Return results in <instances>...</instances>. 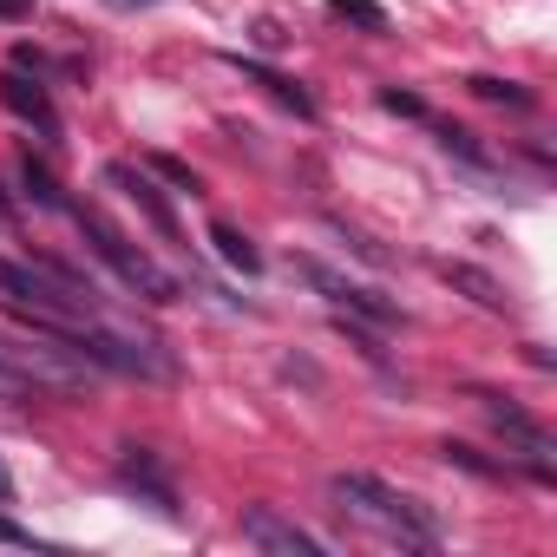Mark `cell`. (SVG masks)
I'll use <instances>...</instances> for the list:
<instances>
[{"mask_svg": "<svg viewBox=\"0 0 557 557\" xmlns=\"http://www.w3.org/2000/svg\"><path fill=\"white\" fill-rule=\"evenodd\" d=\"M329 14H335V21H355V27H368V34H387V14L374 8V0H329Z\"/></svg>", "mask_w": 557, "mask_h": 557, "instance_id": "cell-13", "label": "cell"}, {"mask_svg": "<svg viewBox=\"0 0 557 557\" xmlns=\"http://www.w3.org/2000/svg\"><path fill=\"white\" fill-rule=\"evenodd\" d=\"M14 498V479H8V466H0V505H8Z\"/></svg>", "mask_w": 557, "mask_h": 557, "instance_id": "cell-19", "label": "cell"}, {"mask_svg": "<svg viewBox=\"0 0 557 557\" xmlns=\"http://www.w3.org/2000/svg\"><path fill=\"white\" fill-rule=\"evenodd\" d=\"M21 184H27V197H34L40 210H66V197H60V184H53V171H47V164H34V151L21 158Z\"/></svg>", "mask_w": 557, "mask_h": 557, "instance_id": "cell-11", "label": "cell"}, {"mask_svg": "<svg viewBox=\"0 0 557 557\" xmlns=\"http://www.w3.org/2000/svg\"><path fill=\"white\" fill-rule=\"evenodd\" d=\"M223 60H230V66H236V73H243V79H256V86H262V92H269V99H283V106H289V112H302V119H309V112H315V99H309V92H302V86H296V79H283V73H269V66H256V60H243V53H223Z\"/></svg>", "mask_w": 557, "mask_h": 557, "instance_id": "cell-8", "label": "cell"}, {"mask_svg": "<svg viewBox=\"0 0 557 557\" xmlns=\"http://www.w3.org/2000/svg\"><path fill=\"white\" fill-rule=\"evenodd\" d=\"M0 106L21 112L27 125H40V138H47V145H60V112H53V99H47V86H40V79L8 73V79H0Z\"/></svg>", "mask_w": 557, "mask_h": 557, "instance_id": "cell-5", "label": "cell"}, {"mask_svg": "<svg viewBox=\"0 0 557 557\" xmlns=\"http://www.w3.org/2000/svg\"><path fill=\"white\" fill-rule=\"evenodd\" d=\"M289 269L302 275V283H309V289H322V296H329L335 309H348V315H361V322H374V329H394V322H400V309H394V302H381L374 289H361V283H348V275H342V269H329V262H315V256H296Z\"/></svg>", "mask_w": 557, "mask_h": 557, "instance_id": "cell-3", "label": "cell"}, {"mask_svg": "<svg viewBox=\"0 0 557 557\" xmlns=\"http://www.w3.org/2000/svg\"><path fill=\"white\" fill-rule=\"evenodd\" d=\"M112 8H151V0H112Z\"/></svg>", "mask_w": 557, "mask_h": 557, "instance_id": "cell-20", "label": "cell"}, {"mask_svg": "<svg viewBox=\"0 0 557 557\" xmlns=\"http://www.w3.org/2000/svg\"><path fill=\"white\" fill-rule=\"evenodd\" d=\"M145 171H158V177H164V184H177L184 197H203V177H197L184 158H164V151H151V158H145Z\"/></svg>", "mask_w": 557, "mask_h": 557, "instance_id": "cell-12", "label": "cell"}, {"mask_svg": "<svg viewBox=\"0 0 557 557\" xmlns=\"http://www.w3.org/2000/svg\"><path fill=\"white\" fill-rule=\"evenodd\" d=\"M0 544H34V531H27V524H14V518H0Z\"/></svg>", "mask_w": 557, "mask_h": 557, "instance_id": "cell-17", "label": "cell"}, {"mask_svg": "<svg viewBox=\"0 0 557 557\" xmlns=\"http://www.w3.org/2000/svg\"><path fill=\"white\" fill-rule=\"evenodd\" d=\"M0 21H34V0H0Z\"/></svg>", "mask_w": 557, "mask_h": 557, "instance_id": "cell-18", "label": "cell"}, {"mask_svg": "<svg viewBox=\"0 0 557 557\" xmlns=\"http://www.w3.org/2000/svg\"><path fill=\"white\" fill-rule=\"evenodd\" d=\"M440 145H446V151H459V158H466L472 171H485V164H492V158L479 151V138H472L466 125H440Z\"/></svg>", "mask_w": 557, "mask_h": 557, "instance_id": "cell-15", "label": "cell"}, {"mask_svg": "<svg viewBox=\"0 0 557 557\" xmlns=\"http://www.w3.org/2000/svg\"><path fill=\"white\" fill-rule=\"evenodd\" d=\"M466 86H472L479 99H492V106H518V112L531 106V92H524V86H511V79H485V73H472Z\"/></svg>", "mask_w": 557, "mask_h": 557, "instance_id": "cell-14", "label": "cell"}, {"mask_svg": "<svg viewBox=\"0 0 557 557\" xmlns=\"http://www.w3.org/2000/svg\"><path fill=\"white\" fill-rule=\"evenodd\" d=\"M106 184H119V190H125V197H132V203H138V210H145V216H151V223H158V230L177 243V216H171L164 190H158L145 171H132V164H106Z\"/></svg>", "mask_w": 557, "mask_h": 557, "instance_id": "cell-6", "label": "cell"}, {"mask_svg": "<svg viewBox=\"0 0 557 557\" xmlns=\"http://www.w3.org/2000/svg\"><path fill=\"white\" fill-rule=\"evenodd\" d=\"M381 106H387V112H400V119H426V106H420L413 92H381Z\"/></svg>", "mask_w": 557, "mask_h": 557, "instance_id": "cell-16", "label": "cell"}, {"mask_svg": "<svg viewBox=\"0 0 557 557\" xmlns=\"http://www.w3.org/2000/svg\"><path fill=\"white\" fill-rule=\"evenodd\" d=\"M0 216H8V197H0Z\"/></svg>", "mask_w": 557, "mask_h": 557, "instance_id": "cell-21", "label": "cell"}, {"mask_svg": "<svg viewBox=\"0 0 557 557\" xmlns=\"http://www.w3.org/2000/svg\"><path fill=\"white\" fill-rule=\"evenodd\" d=\"M66 210H73L79 236H86V243H92V249H99V256L119 269V283H125V289H138L145 302H177V296H184V283H177V275H171V269H158V262H151L138 243H125V236H119V230H112L99 210H86V203H66Z\"/></svg>", "mask_w": 557, "mask_h": 557, "instance_id": "cell-2", "label": "cell"}, {"mask_svg": "<svg viewBox=\"0 0 557 557\" xmlns=\"http://www.w3.org/2000/svg\"><path fill=\"white\" fill-rule=\"evenodd\" d=\"M329 492H335V505H342V511H355V518H368V524L394 531L400 544H433V537H440V518H433L420 498H400L394 485H381L374 472H335V479H329Z\"/></svg>", "mask_w": 557, "mask_h": 557, "instance_id": "cell-1", "label": "cell"}, {"mask_svg": "<svg viewBox=\"0 0 557 557\" xmlns=\"http://www.w3.org/2000/svg\"><path fill=\"white\" fill-rule=\"evenodd\" d=\"M210 249H216V256H223L236 275H256V269H262V249H256V243H249L236 223H223V216L210 223Z\"/></svg>", "mask_w": 557, "mask_h": 557, "instance_id": "cell-10", "label": "cell"}, {"mask_svg": "<svg viewBox=\"0 0 557 557\" xmlns=\"http://www.w3.org/2000/svg\"><path fill=\"white\" fill-rule=\"evenodd\" d=\"M433 275H440V283H453L459 296H472L479 309H492V315H505V309H511V296L492 283L485 269H472V262H433Z\"/></svg>", "mask_w": 557, "mask_h": 557, "instance_id": "cell-7", "label": "cell"}, {"mask_svg": "<svg viewBox=\"0 0 557 557\" xmlns=\"http://www.w3.org/2000/svg\"><path fill=\"white\" fill-rule=\"evenodd\" d=\"M479 400H485V413H492V426H498V433H511V440H518L524 453H537V459L550 453V433H544V426H537L531 413H518V407H505V400H492V394H479Z\"/></svg>", "mask_w": 557, "mask_h": 557, "instance_id": "cell-9", "label": "cell"}, {"mask_svg": "<svg viewBox=\"0 0 557 557\" xmlns=\"http://www.w3.org/2000/svg\"><path fill=\"white\" fill-rule=\"evenodd\" d=\"M243 537H249V544H262V550H283V557H315V550H322V537H309V531H302V524H289V518H275L269 505L243 511Z\"/></svg>", "mask_w": 557, "mask_h": 557, "instance_id": "cell-4", "label": "cell"}]
</instances>
